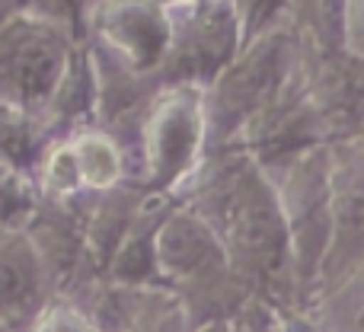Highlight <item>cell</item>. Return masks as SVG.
<instances>
[{
  "label": "cell",
  "instance_id": "6da1fadb",
  "mask_svg": "<svg viewBox=\"0 0 364 332\" xmlns=\"http://www.w3.org/2000/svg\"><path fill=\"white\" fill-rule=\"evenodd\" d=\"M176 201L198 211L220 237L233 275L275 310H294L288 230L269 173L243 147H218L186 182Z\"/></svg>",
  "mask_w": 364,
  "mask_h": 332
},
{
  "label": "cell",
  "instance_id": "7a4b0ae2",
  "mask_svg": "<svg viewBox=\"0 0 364 332\" xmlns=\"http://www.w3.org/2000/svg\"><path fill=\"white\" fill-rule=\"evenodd\" d=\"M157 284L166 288L198 326L230 320L250 291L233 275L227 250L214 227L182 201H173L154 237Z\"/></svg>",
  "mask_w": 364,
  "mask_h": 332
},
{
  "label": "cell",
  "instance_id": "3957f363",
  "mask_svg": "<svg viewBox=\"0 0 364 332\" xmlns=\"http://www.w3.org/2000/svg\"><path fill=\"white\" fill-rule=\"evenodd\" d=\"M128 154H132L134 182H141L147 192L176 198L211 154L205 87L195 83L160 87L134 125Z\"/></svg>",
  "mask_w": 364,
  "mask_h": 332
},
{
  "label": "cell",
  "instance_id": "277c9868",
  "mask_svg": "<svg viewBox=\"0 0 364 332\" xmlns=\"http://www.w3.org/2000/svg\"><path fill=\"white\" fill-rule=\"evenodd\" d=\"M304 38L291 23L243 42L233 61L205 87L211 151L233 147L243 128L294 80Z\"/></svg>",
  "mask_w": 364,
  "mask_h": 332
},
{
  "label": "cell",
  "instance_id": "5b68a950",
  "mask_svg": "<svg viewBox=\"0 0 364 332\" xmlns=\"http://www.w3.org/2000/svg\"><path fill=\"white\" fill-rule=\"evenodd\" d=\"M80 45V32L48 16L29 10L4 16L0 19V109L42 128L45 112L68 77Z\"/></svg>",
  "mask_w": 364,
  "mask_h": 332
},
{
  "label": "cell",
  "instance_id": "8992f818",
  "mask_svg": "<svg viewBox=\"0 0 364 332\" xmlns=\"http://www.w3.org/2000/svg\"><path fill=\"white\" fill-rule=\"evenodd\" d=\"M275 186L288 230L291 272H294L297 307H310L320 291L323 262L333 237L329 205V144H316L275 166H262Z\"/></svg>",
  "mask_w": 364,
  "mask_h": 332
},
{
  "label": "cell",
  "instance_id": "52a82bcc",
  "mask_svg": "<svg viewBox=\"0 0 364 332\" xmlns=\"http://www.w3.org/2000/svg\"><path fill=\"white\" fill-rule=\"evenodd\" d=\"M170 6L160 0H93L80 23L83 45L93 55L154 80L170 48Z\"/></svg>",
  "mask_w": 364,
  "mask_h": 332
},
{
  "label": "cell",
  "instance_id": "ba28073f",
  "mask_svg": "<svg viewBox=\"0 0 364 332\" xmlns=\"http://www.w3.org/2000/svg\"><path fill=\"white\" fill-rule=\"evenodd\" d=\"M170 48L157 74L160 87H208L243 48V29L230 0H192L170 6Z\"/></svg>",
  "mask_w": 364,
  "mask_h": 332
},
{
  "label": "cell",
  "instance_id": "9c48e42d",
  "mask_svg": "<svg viewBox=\"0 0 364 332\" xmlns=\"http://www.w3.org/2000/svg\"><path fill=\"white\" fill-rule=\"evenodd\" d=\"M301 77L326 141H352L364 128V58L342 45L301 48Z\"/></svg>",
  "mask_w": 364,
  "mask_h": 332
},
{
  "label": "cell",
  "instance_id": "30bf717a",
  "mask_svg": "<svg viewBox=\"0 0 364 332\" xmlns=\"http://www.w3.org/2000/svg\"><path fill=\"white\" fill-rule=\"evenodd\" d=\"M329 205H333V237L316 297L346 282L364 259V151L355 141L329 144Z\"/></svg>",
  "mask_w": 364,
  "mask_h": 332
},
{
  "label": "cell",
  "instance_id": "8fae6325",
  "mask_svg": "<svg viewBox=\"0 0 364 332\" xmlns=\"http://www.w3.org/2000/svg\"><path fill=\"white\" fill-rule=\"evenodd\" d=\"M316 144H329V141L297 68L294 80L243 128L233 147H243L259 166H275Z\"/></svg>",
  "mask_w": 364,
  "mask_h": 332
},
{
  "label": "cell",
  "instance_id": "7c38bea8",
  "mask_svg": "<svg viewBox=\"0 0 364 332\" xmlns=\"http://www.w3.org/2000/svg\"><path fill=\"white\" fill-rule=\"evenodd\" d=\"M55 294L51 275L26 227H0V326L23 332Z\"/></svg>",
  "mask_w": 364,
  "mask_h": 332
},
{
  "label": "cell",
  "instance_id": "4fadbf2b",
  "mask_svg": "<svg viewBox=\"0 0 364 332\" xmlns=\"http://www.w3.org/2000/svg\"><path fill=\"white\" fill-rule=\"evenodd\" d=\"M68 141H70V151H74L83 192L87 195L109 192V188L134 179L132 157H128L125 144L109 128L93 122V125H83L77 132H70Z\"/></svg>",
  "mask_w": 364,
  "mask_h": 332
},
{
  "label": "cell",
  "instance_id": "5bb4252c",
  "mask_svg": "<svg viewBox=\"0 0 364 332\" xmlns=\"http://www.w3.org/2000/svg\"><path fill=\"white\" fill-rule=\"evenodd\" d=\"M38 205L42 198L29 169L0 157V227H26Z\"/></svg>",
  "mask_w": 364,
  "mask_h": 332
},
{
  "label": "cell",
  "instance_id": "9a60e30c",
  "mask_svg": "<svg viewBox=\"0 0 364 332\" xmlns=\"http://www.w3.org/2000/svg\"><path fill=\"white\" fill-rule=\"evenodd\" d=\"M342 6L346 0H291V26L304 42L342 45Z\"/></svg>",
  "mask_w": 364,
  "mask_h": 332
},
{
  "label": "cell",
  "instance_id": "2e32d148",
  "mask_svg": "<svg viewBox=\"0 0 364 332\" xmlns=\"http://www.w3.org/2000/svg\"><path fill=\"white\" fill-rule=\"evenodd\" d=\"M314 314L326 332H364V288L352 282L336 284L314 301Z\"/></svg>",
  "mask_w": 364,
  "mask_h": 332
},
{
  "label": "cell",
  "instance_id": "e0dca14e",
  "mask_svg": "<svg viewBox=\"0 0 364 332\" xmlns=\"http://www.w3.org/2000/svg\"><path fill=\"white\" fill-rule=\"evenodd\" d=\"M23 332H106L70 294H55Z\"/></svg>",
  "mask_w": 364,
  "mask_h": 332
},
{
  "label": "cell",
  "instance_id": "ac0fdd59",
  "mask_svg": "<svg viewBox=\"0 0 364 332\" xmlns=\"http://www.w3.org/2000/svg\"><path fill=\"white\" fill-rule=\"evenodd\" d=\"M243 29V42L291 23V0H230Z\"/></svg>",
  "mask_w": 364,
  "mask_h": 332
},
{
  "label": "cell",
  "instance_id": "d6986e66",
  "mask_svg": "<svg viewBox=\"0 0 364 332\" xmlns=\"http://www.w3.org/2000/svg\"><path fill=\"white\" fill-rule=\"evenodd\" d=\"M342 48L364 58V0H346L342 6Z\"/></svg>",
  "mask_w": 364,
  "mask_h": 332
},
{
  "label": "cell",
  "instance_id": "ffe728a7",
  "mask_svg": "<svg viewBox=\"0 0 364 332\" xmlns=\"http://www.w3.org/2000/svg\"><path fill=\"white\" fill-rule=\"evenodd\" d=\"M346 282H352V284H361V288H364V259H361V262H358V269H355V272H352V275H348V278H346ZM329 291H333V288H329Z\"/></svg>",
  "mask_w": 364,
  "mask_h": 332
},
{
  "label": "cell",
  "instance_id": "44dd1931",
  "mask_svg": "<svg viewBox=\"0 0 364 332\" xmlns=\"http://www.w3.org/2000/svg\"><path fill=\"white\" fill-rule=\"evenodd\" d=\"M355 141V144H358L361 147V151H364V128H361V132H358V138H352Z\"/></svg>",
  "mask_w": 364,
  "mask_h": 332
},
{
  "label": "cell",
  "instance_id": "7402d4cb",
  "mask_svg": "<svg viewBox=\"0 0 364 332\" xmlns=\"http://www.w3.org/2000/svg\"><path fill=\"white\" fill-rule=\"evenodd\" d=\"M0 332H10V329H6V326H0Z\"/></svg>",
  "mask_w": 364,
  "mask_h": 332
}]
</instances>
